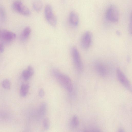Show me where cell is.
Returning a JSON list of instances; mask_svg holds the SVG:
<instances>
[{
    "instance_id": "obj_21",
    "label": "cell",
    "mask_w": 132,
    "mask_h": 132,
    "mask_svg": "<svg viewBox=\"0 0 132 132\" xmlns=\"http://www.w3.org/2000/svg\"><path fill=\"white\" fill-rule=\"evenodd\" d=\"M44 95V92L42 89H40L39 92V95L41 97H43Z\"/></svg>"
},
{
    "instance_id": "obj_15",
    "label": "cell",
    "mask_w": 132,
    "mask_h": 132,
    "mask_svg": "<svg viewBox=\"0 0 132 132\" xmlns=\"http://www.w3.org/2000/svg\"><path fill=\"white\" fill-rule=\"evenodd\" d=\"M79 123L78 118L76 115H74L72 117L71 121V124L72 127L74 128L77 127Z\"/></svg>"
},
{
    "instance_id": "obj_6",
    "label": "cell",
    "mask_w": 132,
    "mask_h": 132,
    "mask_svg": "<svg viewBox=\"0 0 132 132\" xmlns=\"http://www.w3.org/2000/svg\"><path fill=\"white\" fill-rule=\"evenodd\" d=\"M116 74L118 79L120 83L127 89L131 92L132 87L129 81L119 68L117 69Z\"/></svg>"
},
{
    "instance_id": "obj_11",
    "label": "cell",
    "mask_w": 132,
    "mask_h": 132,
    "mask_svg": "<svg viewBox=\"0 0 132 132\" xmlns=\"http://www.w3.org/2000/svg\"><path fill=\"white\" fill-rule=\"evenodd\" d=\"M31 32V29L29 26L26 27L23 30L21 34L20 38L22 41L26 40L29 36Z\"/></svg>"
},
{
    "instance_id": "obj_24",
    "label": "cell",
    "mask_w": 132,
    "mask_h": 132,
    "mask_svg": "<svg viewBox=\"0 0 132 132\" xmlns=\"http://www.w3.org/2000/svg\"></svg>"
},
{
    "instance_id": "obj_20",
    "label": "cell",
    "mask_w": 132,
    "mask_h": 132,
    "mask_svg": "<svg viewBox=\"0 0 132 132\" xmlns=\"http://www.w3.org/2000/svg\"><path fill=\"white\" fill-rule=\"evenodd\" d=\"M27 70L32 76L34 73V70L33 68L31 66H29L28 67Z\"/></svg>"
},
{
    "instance_id": "obj_7",
    "label": "cell",
    "mask_w": 132,
    "mask_h": 132,
    "mask_svg": "<svg viewBox=\"0 0 132 132\" xmlns=\"http://www.w3.org/2000/svg\"><path fill=\"white\" fill-rule=\"evenodd\" d=\"M92 40V34L89 31L85 32L82 35L81 39V47L84 49H88L90 46Z\"/></svg>"
},
{
    "instance_id": "obj_3",
    "label": "cell",
    "mask_w": 132,
    "mask_h": 132,
    "mask_svg": "<svg viewBox=\"0 0 132 132\" xmlns=\"http://www.w3.org/2000/svg\"><path fill=\"white\" fill-rule=\"evenodd\" d=\"M44 14L46 20L50 25L53 26L56 25L57 22L56 18L50 5L47 4L45 6Z\"/></svg>"
},
{
    "instance_id": "obj_10",
    "label": "cell",
    "mask_w": 132,
    "mask_h": 132,
    "mask_svg": "<svg viewBox=\"0 0 132 132\" xmlns=\"http://www.w3.org/2000/svg\"><path fill=\"white\" fill-rule=\"evenodd\" d=\"M69 20L70 23L74 26H77L79 22V18L77 13L74 11H72L70 13Z\"/></svg>"
},
{
    "instance_id": "obj_13",
    "label": "cell",
    "mask_w": 132,
    "mask_h": 132,
    "mask_svg": "<svg viewBox=\"0 0 132 132\" xmlns=\"http://www.w3.org/2000/svg\"><path fill=\"white\" fill-rule=\"evenodd\" d=\"M29 88V84H23L21 86L20 94L22 97H25L27 95Z\"/></svg>"
},
{
    "instance_id": "obj_18",
    "label": "cell",
    "mask_w": 132,
    "mask_h": 132,
    "mask_svg": "<svg viewBox=\"0 0 132 132\" xmlns=\"http://www.w3.org/2000/svg\"><path fill=\"white\" fill-rule=\"evenodd\" d=\"M50 121L48 118H45L43 120V126L46 130H48L50 126Z\"/></svg>"
},
{
    "instance_id": "obj_8",
    "label": "cell",
    "mask_w": 132,
    "mask_h": 132,
    "mask_svg": "<svg viewBox=\"0 0 132 132\" xmlns=\"http://www.w3.org/2000/svg\"><path fill=\"white\" fill-rule=\"evenodd\" d=\"M16 35L13 32L6 30L0 29V39L7 41L14 40Z\"/></svg>"
},
{
    "instance_id": "obj_4",
    "label": "cell",
    "mask_w": 132,
    "mask_h": 132,
    "mask_svg": "<svg viewBox=\"0 0 132 132\" xmlns=\"http://www.w3.org/2000/svg\"><path fill=\"white\" fill-rule=\"evenodd\" d=\"M106 16L109 20L112 22H117L119 18V13L117 7L112 5L110 6L107 9Z\"/></svg>"
},
{
    "instance_id": "obj_22",
    "label": "cell",
    "mask_w": 132,
    "mask_h": 132,
    "mask_svg": "<svg viewBox=\"0 0 132 132\" xmlns=\"http://www.w3.org/2000/svg\"><path fill=\"white\" fill-rule=\"evenodd\" d=\"M4 48L3 45L2 43H0V52L2 53L4 51Z\"/></svg>"
},
{
    "instance_id": "obj_23",
    "label": "cell",
    "mask_w": 132,
    "mask_h": 132,
    "mask_svg": "<svg viewBox=\"0 0 132 132\" xmlns=\"http://www.w3.org/2000/svg\"><path fill=\"white\" fill-rule=\"evenodd\" d=\"M118 132H125L124 130L122 128H120Z\"/></svg>"
},
{
    "instance_id": "obj_16",
    "label": "cell",
    "mask_w": 132,
    "mask_h": 132,
    "mask_svg": "<svg viewBox=\"0 0 132 132\" xmlns=\"http://www.w3.org/2000/svg\"><path fill=\"white\" fill-rule=\"evenodd\" d=\"M22 75L23 79L26 80L29 79L32 76L27 69L23 70Z\"/></svg>"
},
{
    "instance_id": "obj_9",
    "label": "cell",
    "mask_w": 132,
    "mask_h": 132,
    "mask_svg": "<svg viewBox=\"0 0 132 132\" xmlns=\"http://www.w3.org/2000/svg\"><path fill=\"white\" fill-rule=\"evenodd\" d=\"M95 68L97 73L100 76L102 77L106 76L107 70L103 64L100 62H97L95 64Z\"/></svg>"
},
{
    "instance_id": "obj_12",
    "label": "cell",
    "mask_w": 132,
    "mask_h": 132,
    "mask_svg": "<svg viewBox=\"0 0 132 132\" xmlns=\"http://www.w3.org/2000/svg\"><path fill=\"white\" fill-rule=\"evenodd\" d=\"M47 105L44 102L40 104L38 112V115L39 118L43 117L45 115L47 110Z\"/></svg>"
},
{
    "instance_id": "obj_14",
    "label": "cell",
    "mask_w": 132,
    "mask_h": 132,
    "mask_svg": "<svg viewBox=\"0 0 132 132\" xmlns=\"http://www.w3.org/2000/svg\"><path fill=\"white\" fill-rule=\"evenodd\" d=\"M32 6L35 11L38 12L42 9L43 7V4L40 1H35L33 3Z\"/></svg>"
},
{
    "instance_id": "obj_2",
    "label": "cell",
    "mask_w": 132,
    "mask_h": 132,
    "mask_svg": "<svg viewBox=\"0 0 132 132\" xmlns=\"http://www.w3.org/2000/svg\"><path fill=\"white\" fill-rule=\"evenodd\" d=\"M72 57L75 66L79 72H82L83 65L79 52L76 47H73L71 50Z\"/></svg>"
},
{
    "instance_id": "obj_19",
    "label": "cell",
    "mask_w": 132,
    "mask_h": 132,
    "mask_svg": "<svg viewBox=\"0 0 132 132\" xmlns=\"http://www.w3.org/2000/svg\"><path fill=\"white\" fill-rule=\"evenodd\" d=\"M2 6H0V15L2 19H4L5 17V12Z\"/></svg>"
},
{
    "instance_id": "obj_17",
    "label": "cell",
    "mask_w": 132,
    "mask_h": 132,
    "mask_svg": "<svg viewBox=\"0 0 132 132\" xmlns=\"http://www.w3.org/2000/svg\"><path fill=\"white\" fill-rule=\"evenodd\" d=\"M2 85L3 87L6 89H9L10 87V82L8 79L4 80L2 82Z\"/></svg>"
},
{
    "instance_id": "obj_1",
    "label": "cell",
    "mask_w": 132,
    "mask_h": 132,
    "mask_svg": "<svg viewBox=\"0 0 132 132\" xmlns=\"http://www.w3.org/2000/svg\"><path fill=\"white\" fill-rule=\"evenodd\" d=\"M53 73L61 85L68 91L71 92L73 89V85L70 78L67 76L61 73L56 70H53Z\"/></svg>"
},
{
    "instance_id": "obj_5",
    "label": "cell",
    "mask_w": 132,
    "mask_h": 132,
    "mask_svg": "<svg viewBox=\"0 0 132 132\" xmlns=\"http://www.w3.org/2000/svg\"><path fill=\"white\" fill-rule=\"evenodd\" d=\"M12 7L15 11L23 15L29 16L31 14L29 9L20 1H15L12 3Z\"/></svg>"
}]
</instances>
